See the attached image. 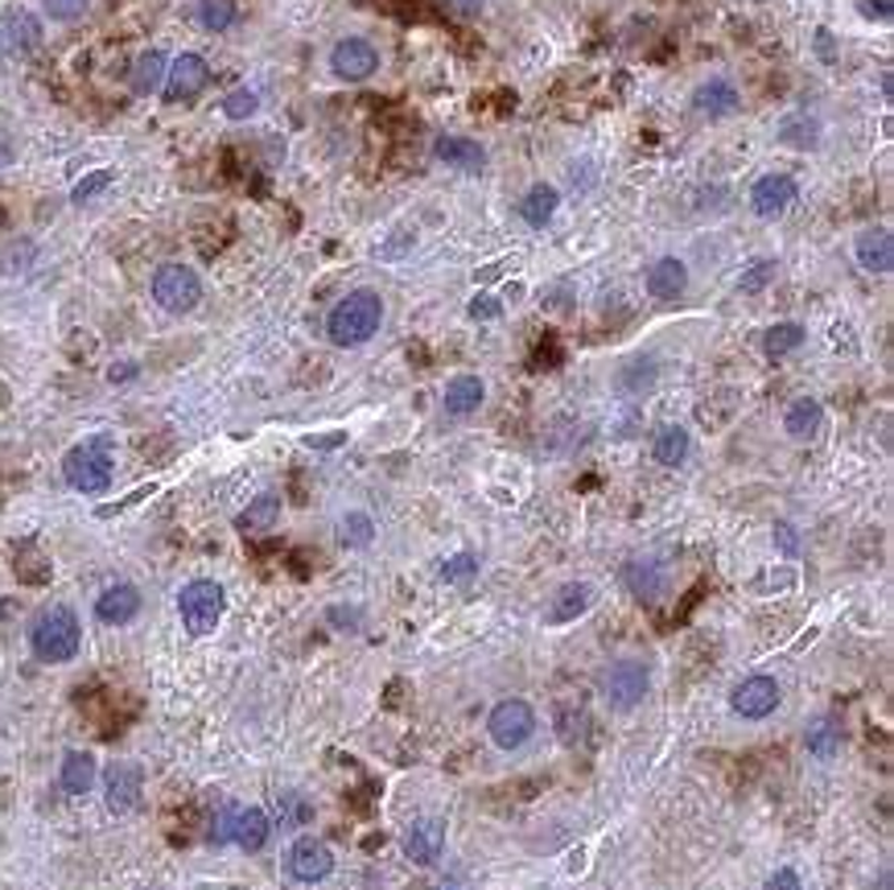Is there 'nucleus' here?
<instances>
[{"instance_id": "20e7f679", "label": "nucleus", "mask_w": 894, "mask_h": 890, "mask_svg": "<svg viewBox=\"0 0 894 890\" xmlns=\"http://www.w3.org/2000/svg\"><path fill=\"white\" fill-rule=\"evenodd\" d=\"M224 611H227V593H224V586L210 581V577H198V581L182 586V593H178L182 627H186L194 639H203V635H210V630L219 627Z\"/></svg>"}, {"instance_id": "f704fd0d", "label": "nucleus", "mask_w": 894, "mask_h": 890, "mask_svg": "<svg viewBox=\"0 0 894 890\" xmlns=\"http://www.w3.org/2000/svg\"><path fill=\"white\" fill-rule=\"evenodd\" d=\"M780 141L783 145H796V148H808V145H817L820 141V129H817V120L808 116H787L783 120V129H780Z\"/></svg>"}, {"instance_id": "de8ad7c7", "label": "nucleus", "mask_w": 894, "mask_h": 890, "mask_svg": "<svg viewBox=\"0 0 894 890\" xmlns=\"http://www.w3.org/2000/svg\"><path fill=\"white\" fill-rule=\"evenodd\" d=\"M347 442V433H330V437H305V445H314V449H335V445Z\"/></svg>"}, {"instance_id": "9b49d317", "label": "nucleus", "mask_w": 894, "mask_h": 890, "mask_svg": "<svg viewBox=\"0 0 894 890\" xmlns=\"http://www.w3.org/2000/svg\"><path fill=\"white\" fill-rule=\"evenodd\" d=\"M141 792H145V771H141V762H112L108 771H104V799H108V808H112L116 816L132 813L136 804H141Z\"/></svg>"}, {"instance_id": "473e14b6", "label": "nucleus", "mask_w": 894, "mask_h": 890, "mask_svg": "<svg viewBox=\"0 0 894 890\" xmlns=\"http://www.w3.org/2000/svg\"><path fill=\"white\" fill-rule=\"evenodd\" d=\"M338 540H342L347 549H367L375 540V519L367 516V512H347L342 524H338Z\"/></svg>"}, {"instance_id": "f3484780", "label": "nucleus", "mask_w": 894, "mask_h": 890, "mask_svg": "<svg viewBox=\"0 0 894 890\" xmlns=\"http://www.w3.org/2000/svg\"><path fill=\"white\" fill-rule=\"evenodd\" d=\"M433 157L442 166L458 169V173H483L486 169V148L470 136H437L433 141Z\"/></svg>"}, {"instance_id": "c85d7f7f", "label": "nucleus", "mask_w": 894, "mask_h": 890, "mask_svg": "<svg viewBox=\"0 0 894 890\" xmlns=\"http://www.w3.org/2000/svg\"><path fill=\"white\" fill-rule=\"evenodd\" d=\"M841 742H845V734H841V725L833 722V718H820V722L808 725V734H804V746H808V755H817L820 762L837 759L841 755Z\"/></svg>"}, {"instance_id": "2eb2a0df", "label": "nucleus", "mask_w": 894, "mask_h": 890, "mask_svg": "<svg viewBox=\"0 0 894 890\" xmlns=\"http://www.w3.org/2000/svg\"><path fill=\"white\" fill-rule=\"evenodd\" d=\"M136 614H141V590L129 581H116L95 598V618L104 627H129Z\"/></svg>"}, {"instance_id": "09e8293b", "label": "nucleus", "mask_w": 894, "mask_h": 890, "mask_svg": "<svg viewBox=\"0 0 894 890\" xmlns=\"http://www.w3.org/2000/svg\"><path fill=\"white\" fill-rule=\"evenodd\" d=\"M817 46H820V62H837V55H833V37L820 29L817 34Z\"/></svg>"}, {"instance_id": "0eeeda50", "label": "nucleus", "mask_w": 894, "mask_h": 890, "mask_svg": "<svg viewBox=\"0 0 894 890\" xmlns=\"http://www.w3.org/2000/svg\"><path fill=\"white\" fill-rule=\"evenodd\" d=\"M41 50V21L29 9H4L0 13V58L25 62Z\"/></svg>"}, {"instance_id": "58836bf2", "label": "nucleus", "mask_w": 894, "mask_h": 890, "mask_svg": "<svg viewBox=\"0 0 894 890\" xmlns=\"http://www.w3.org/2000/svg\"><path fill=\"white\" fill-rule=\"evenodd\" d=\"M41 9L50 21H78L92 9V0H41Z\"/></svg>"}, {"instance_id": "dca6fc26", "label": "nucleus", "mask_w": 894, "mask_h": 890, "mask_svg": "<svg viewBox=\"0 0 894 890\" xmlns=\"http://www.w3.org/2000/svg\"><path fill=\"white\" fill-rule=\"evenodd\" d=\"M792 199H796V178H787V173H763L750 190V206H754L759 219L783 215L792 206Z\"/></svg>"}, {"instance_id": "72a5a7b5", "label": "nucleus", "mask_w": 894, "mask_h": 890, "mask_svg": "<svg viewBox=\"0 0 894 890\" xmlns=\"http://www.w3.org/2000/svg\"><path fill=\"white\" fill-rule=\"evenodd\" d=\"M198 25L210 34H224L235 25V0H198Z\"/></svg>"}, {"instance_id": "a878e982", "label": "nucleus", "mask_w": 894, "mask_h": 890, "mask_svg": "<svg viewBox=\"0 0 894 890\" xmlns=\"http://www.w3.org/2000/svg\"><path fill=\"white\" fill-rule=\"evenodd\" d=\"M166 50H145V55L136 58L132 62V74H129V83H132V92L136 95H153L161 83H166Z\"/></svg>"}, {"instance_id": "1a4fd4ad", "label": "nucleus", "mask_w": 894, "mask_h": 890, "mask_svg": "<svg viewBox=\"0 0 894 890\" xmlns=\"http://www.w3.org/2000/svg\"><path fill=\"white\" fill-rule=\"evenodd\" d=\"M330 71L342 79V83H363L379 71V50H375L367 37H342L335 41L330 50Z\"/></svg>"}, {"instance_id": "8fccbe9b", "label": "nucleus", "mask_w": 894, "mask_h": 890, "mask_svg": "<svg viewBox=\"0 0 894 890\" xmlns=\"http://www.w3.org/2000/svg\"><path fill=\"white\" fill-rule=\"evenodd\" d=\"M330 623H335V627H354V623H359V614L335 606V611H330Z\"/></svg>"}, {"instance_id": "9d476101", "label": "nucleus", "mask_w": 894, "mask_h": 890, "mask_svg": "<svg viewBox=\"0 0 894 890\" xmlns=\"http://www.w3.org/2000/svg\"><path fill=\"white\" fill-rule=\"evenodd\" d=\"M775 705H780V685H775L771 676H746L742 685H734V693H729V709H734L738 718H746V722L771 718Z\"/></svg>"}, {"instance_id": "6e6552de", "label": "nucleus", "mask_w": 894, "mask_h": 890, "mask_svg": "<svg viewBox=\"0 0 894 890\" xmlns=\"http://www.w3.org/2000/svg\"><path fill=\"white\" fill-rule=\"evenodd\" d=\"M648 688H652V672H648L643 660H618L602 676V693L615 709H635L648 697Z\"/></svg>"}, {"instance_id": "f257e3e1", "label": "nucleus", "mask_w": 894, "mask_h": 890, "mask_svg": "<svg viewBox=\"0 0 894 890\" xmlns=\"http://www.w3.org/2000/svg\"><path fill=\"white\" fill-rule=\"evenodd\" d=\"M379 322H384V297L375 289H354L330 310L326 334H330L335 347H363V342L375 338Z\"/></svg>"}, {"instance_id": "412c9836", "label": "nucleus", "mask_w": 894, "mask_h": 890, "mask_svg": "<svg viewBox=\"0 0 894 890\" xmlns=\"http://www.w3.org/2000/svg\"><path fill=\"white\" fill-rule=\"evenodd\" d=\"M685 289H689V268H685V260L660 256L652 268H648V293H652L655 301H676Z\"/></svg>"}, {"instance_id": "3c124183", "label": "nucleus", "mask_w": 894, "mask_h": 890, "mask_svg": "<svg viewBox=\"0 0 894 890\" xmlns=\"http://www.w3.org/2000/svg\"><path fill=\"white\" fill-rule=\"evenodd\" d=\"M129 375H136V368H132V363H120V368H112V380H129Z\"/></svg>"}, {"instance_id": "c9c22d12", "label": "nucleus", "mask_w": 894, "mask_h": 890, "mask_svg": "<svg viewBox=\"0 0 894 890\" xmlns=\"http://www.w3.org/2000/svg\"><path fill=\"white\" fill-rule=\"evenodd\" d=\"M470 577H479V556L474 553H454L446 565H442V581H446V586H462Z\"/></svg>"}, {"instance_id": "c03bdc74", "label": "nucleus", "mask_w": 894, "mask_h": 890, "mask_svg": "<svg viewBox=\"0 0 894 890\" xmlns=\"http://www.w3.org/2000/svg\"><path fill=\"white\" fill-rule=\"evenodd\" d=\"M857 9H861L866 17L891 21V0H857Z\"/></svg>"}, {"instance_id": "a19ab883", "label": "nucleus", "mask_w": 894, "mask_h": 890, "mask_svg": "<svg viewBox=\"0 0 894 890\" xmlns=\"http://www.w3.org/2000/svg\"><path fill=\"white\" fill-rule=\"evenodd\" d=\"M499 314H504V301H499V297L479 293L470 301V317H474V322H495Z\"/></svg>"}, {"instance_id": "49530a36", "label": "nucleus", "mask_w": 894, "mask_h": 890, "mask_svg": "<svg viewBox=\"0 0 894 890\" xmlns=\"http://www.w3.org/2000/svg\"><path fill=\"white\" fill-rule=\"evenodd\" d=\"M446 4L454 9V13H458V17H479L486 0H446Z\"/></svg>"}, {"instance_id": "4468645a", "label": "nucleus", "mask_w": 894, "mask_h": 890, "mask_svg": "<svg viewBox=\"0 0 894 890\" xmlns=\"http://www.w3.org/2000/svg\"><path fill=\"white\" fill-rule=\"evenodd\" d=\"M854 256L857 268L870 273V277H886L894 268V236L886 227H866L861 236L854 240Z\"/></svg>"}, {"instance_id": "393cba45", "label": "nucleus", "mask_w": 894, "mask_h": 890, "mask_svg": "<svg viewBox=\"0 0 894 890\" xmlns=\"http://www.w3.org/2000/svg\"><path fill=\"white\" fill-rule=\"evenodd\" d=\"M95 759L87 755V750H67V759H62V792L67 796H87L95 787Z\"/></svg>"}, {"instance_id": "f8f14e48", "label": "nucleus", "mask_w": 894, "mask_h": 890, "mask_svg": "<svg viewBox=\"0 0 894 890\" xmlns=\"http://www.w3.org/2000/svg\"><path fill=\"white\" fill-rule=\"evenodd\" d=\"M206 83H210V67H206V58L194 55V50H186V55H178L173 62H169V71H166V99H169V104L194 99V95L203 92Z\"/></svg>"}, {"instance_id": "f03ea898", "label": "nucleus", "mask_w": 894, "mask_h": 890, "mask_svg": "<svg viewBox=\"0 0 894 890\" xmlns=\"http://www.w3.org/2000/svg\"><path fill=\"white\" fill-rule=\"evenodd\" d=\"M83 644V627H78V614L71 606H50L38 614V623L29 630V648L41 664H67L78 656Z\"/></svg>"}, {"instance_id": "bb28decb", "label": "nucleus", "mask_w": 894, "mask_h": 890, "mask_svg": "<svg viewBox=\"0 0 894 890\" xmlns=\"http://www.w3.org/2000/svg\"><path fill=\"white\" fill-rule=\"evenodd\" d=\"M692 449V437L685 425H664L660 433H655L652 442V454L660 466H685V458H689Z\"/></svg>"}, {"instance_id": "aec40b11", "label": "nucleus", "mask_w": 894, "mask_h": 890, "mask_svg": "<svg viewBox=\"0 0 894 890\" xmlns=\"http://www.w3.org/2000/svg\"><path fill=\"white\" fill-rule=\"evenodd\" d=\"M738 104H742V95H738V87H734L729 79H709V83H701V87L692 92V108L701 111V116H709V120L734 116Z\"/></svg>"}, {"instance_id": "423d86ee", "label": "nucleus", "mask_w": 894, "mask_h": 890, "mask_svg": "<svg viewBox=\"0 0 894 890\" xmlns=\"http://www.w3.org/2000/svg\"><path fill=\"white\" fill-rule=\"evenodd\" d=\"M486 730H491V742H495L499 750H520L523 742L532 738V730H536V713H532V705L520 701V697H507V701H499L491 709Z\"/></svg>"}, {"instance_id": "4be33fe9", "label": "nucleus", "mask_w": 894, "mask_h": 890, "mask_svg": "<svg viewBox=\"0 0 894 890\" xmlns=\"http://www.w3.org/2000/svg\"><path fill=\"white\" fill-rule=\"evenodd\" d=\"M486 400V384L479 380V375H454L446 384V396H442V408H446L449 417H470V412H479Z\"/></svg>"}, {"instance_id": "79ce46f5", "label": "nucleus", "mask_w": 894, "mask_h": 890, "mask_svg": "<svg viewBox=\"0 0 894 890\" xmlns=\"http://www.w3.org/2000/svg\"><path fill=\"white\" fill-rule=\"evenodd\" d=\"M766 890H800V874L783 866V870H775L771 878H766Z\"/></svg>"}, {"instance_id": "ddd939ff", "label": "nucleus", "mask_w": 894, "mask_h": 890, "mask_svg": "<svg viewBox=\"0 0 894 890\" xmlns=\"http://www.w3.org/2000/svg\"><path fill=\"white\" fill-rule=\"evenodd\" d=\"M330 870H335V853H330L326 841H317V837H298V841H293V850H289V874H293L298 882H322V878H330Z\"/></svg>"}, {"instance_id": "ea45409f", "label": "nucleus", "mask_w": 894, "mask_h": 890, "mask_svg": "<svg viewBox=\"0 0 894 890\" xmlns=\"http://www.w3.org/2000/svg\"><path fill=\"white\" fill-rule=\"evenodd\" d=\"M108 182H112V173H108V169H95V173H87V178L71 190V203H92L95 194H99Z\"/></svg>"}, {"instance_id": "c756f323", "label": "nucleus", "mask_w": 894, "mask_h": 890, "mask_svg": "<svg viewBox=\"0 0 894 890\" xmlns=\"http://www.w3.org/2000/svg\"><path fill=\"white\" fill-rule=\"evenodd\" d=\"M277 519H280V495L264 491V495H256V500L243 507L235 524H240L243 532H264V528H273Z\"/></svg>"}, {"instance_id": "603ef678", "label": "nucleus", "mask_w": 894, "mask_h": 890, "mask_svg": "<svg viewBox=\"0 0 894 890\" xmlns=\"http://www.w3.org/2000/svg\"><path fill=\"white\" fill-rule=\"evenodd\" d=\"M449 890H454V887H449Z\"/></svg>"}, {"instance_id": "a18cd8bd", "label": "nucleus", "mask_w": 894, "mask_h": 890, "mask_svg": "<svg viewBox=\"0 0 894 890\" xmlns=\"http://www.w3.org/2000/svg\"><path fill=\"white\" fill-rule=\"evenodd\" d=\"M280 804L289 808V813H285V820H289V825H298V820H310V808H305V804H298V796H280Z\"/></svg>"}, {"instance_id": "a211bd4d", "label": "nucleus", "mask_w": 894, "mask_h": 890, "mask_svg": "<svg viewBox=\"0 0 894 890\" xmlns=\"http://www.w3.org/2000/svg\"><path fill=\"white\" fill-rule=\"evenodd\" d=\"M273 833V820L264 808H231V820H227V841H235L240 850L256 853L264 850V841Z\"/></svg>"}, {"instance_id": "e433bc0d", "label": "nucleus", "mask_w": 894, "mask_h": 890, "mask_svg": "<svg viewBox=\"0 0 894 890\" xmlns=\"http://www.w3.org/2000/svg\"><path fill=\"white\" fill-rule=\"evenodd\" d=\"M256 108H261V95L247 92V87H240V92H231L224 99V116H227V120H247V116H256Z\"/></svg>"}, {"instance_id": "cd10ccee", "label": "nucleus", "mask_w": 894, "mask_h": 890, "mask_svg": "<svg viewBox=\"0 0 894 890\" xmlns=\"http://www.w3.org/2000/svg\"><path fill=\"white\" fill-rule=\"evenodd\" d=\"M557 206H560V190L557 185H532L528 194H523V203H520V215H523V222L528 227H544V222L553 219L557 215Z\"/></svg>"}, {"instance_id": "7c9ffc66", "label": "nucleus", "mask_w": 894, "mask_h": 890, "mask_svg": "<svg viewBox=\"0 0 894 890\" xmlns=\"http://www.w3.org/2000/svg\"><path fill=\"white\" fill-rule=\"evenodd\" d=\"M627 586H631V593L639 602H655V598L664 593V577H660V569H655L652 561H631V565H627Z\"/></svg>"}, {"instance_id": "39448f33", "label": "nucleus", "mask_w": 894, "mask_h": 890, "mask_svg": "<svg viewBox=\"0 0 894 890\" xmlns=\"http://www.w3.org/2000/svg\"><path fill=\"white\" fill-rule=\"evenodd\" d=\"M153 301L166 310V314H190L198 301H203V280L190 264H161L153 273Z\"/></svg>"}, {"instance_id": "5701e85b", "label": "nucleus", "mask_w": 894, "mask_h": 890, "mask_svg": "<svg viewBox=\"0 0 894 890\" xmlns=\"http://www.w3.org/2000/svg\"><path fill=\"white\" fill-rule=\"evenodd\" d=\"M442 845H446V829L437 820H416L404 837V853H409L416 866H433L442 857Z\"/></svg>"}, {"instance_id": "7ed1b4c3", "label": "nucleus", "mask_w": 894, "mask_h": 890, "mask_svg": "<svg viewBox=\"0 0 894 890\" xmlns=\"http://www.w3.org/2000/svg\"><path fill=\"white\" fill-rule=\"evenodd\" d=\"M62 479L71 482L78 495H104V491L112 486V454H108V442L95 437V442H83L75 445V449H67Z\"/></svg>"}, {"instance_id": "b1692460", "label": "nucleus", "mask_w": 894, "mask_h": 890, "mask_svg": "<svg viewBox=\"0 0 894 890\" xmlns=\"http://www.w3.org/2000/svg\"><path fill=\"white\" fill-rule=\"evenodd\" d=\"M820 425H824V405L820 400H812V396H800V400H792L787 405V412H783V429L796 437V442H812L820 433Z\"/></svg>"}, {"instance_id": "6ab92c4d", "label": "nucleus", "mask_w": 894, "mask_h": 890, "mask_svg": "<svg viewBox=\"0 0 894 890\" xmlns=\"http://www.w3.org/2000/svg\"><path fill=\"white\" fill-rule=\"evenodd\" d=\"M590 606H594V586H590V581H569V586H560L557 598L548 602L544 623H548V627H565V623L581 618Z\"/></svg>"}, {"instance_id": "2f4dec72", "label": "nucleus", "mask_w": 894, "mask_h": 890, "mask_svg": "<svg viewBox=\"0 0 894 890\" xmlns=\"http://www.w3.org/2000/svg\"><path fill=\"white\" fill-rule=\"evenodd\" d=\"M804 338H808V330H804L800 322H780V326H771V330L763 334V351L771 354V359H780V354L800 351Z\"/></svg>"}, {"instance_id": "4c0bfd02", "label": "nucleus", "mask_w": 894, "mask_h": 890, "mask_svg": "<svg viewBox=\"0 0 894 890\" xmlns=\"http://www.w3.org/2000/svg\"><path fill=\"white\" fill-rule=\"evenodd\" d=\"M771 277H775V260H759V264H750L742 277H738V289H742V293H763L766 285H771Z\"/></svg>"}, {"instance_id": "37998d69", "label": "nucleus", "mask_w": 894, "mask_h": 890, "mask_svg": "<svg viewBox=\"0 0 894 890\" xmlns=\"http://www.w3.org/2000/svg\"><path fill=\"white\" fill-rule=\"evenodd\" d=\"M775 540H780V549L787 556L800 553V537H796V528H792V524H775Z\"/></svg>"}]
</instances>
